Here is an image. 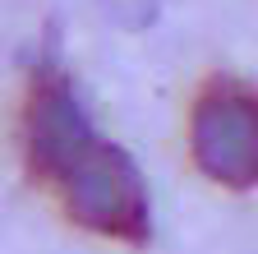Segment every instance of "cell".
I'll list each match as a JSON object with an SVG mask.
<instances>
[{"instance_id":"cell-2","label":"cell","mask_w":258,"mask_h":254,"mask_svg":"<svg viewBox=\"0 0 258 254\" xmlns=\"http://www.w3.org/2000/svg\"><path fill=\"white\" fill-rule=\"evenodd\" d=\"M189 153L194 167L226 189L258 185V88L217 74L199 88L189 107Z\"/></svg>"},{"instance_id":"cell-1","label":"cell","mask_w":258,"mask_h":254,"mask_svg":"<svg viewBox=\"0 0 258 254\" xmlns=\"http://www.w3.org/2000/svg\"><path fill=\"white\" fill-rule=\"evenodd\" d=\"M19 143L32 180H42L83 231L120 245H143L152 236V204L134 157L97 134L55 56H42L28 79Z\"/></svg>"}]
</instances>
